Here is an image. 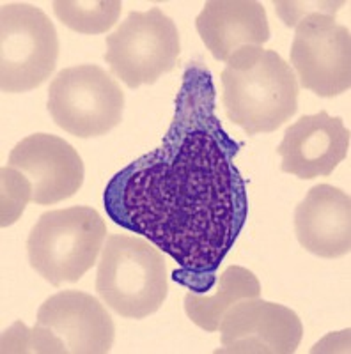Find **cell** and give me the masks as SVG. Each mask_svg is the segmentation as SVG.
<instances>
[{
    "label": "cell",
    "mask_w": 351,
    "mask_h": 354,
    "mask_svg": "<svg viewBox=\"0 0 351 354\" xmlns=\"http://www.w3.org/2000/svg\"><path fill=\"white\" fill-rule=\"evenodd\" d=\"M238 144L215 115L211 75L186 69L176 115L162 145L117 172L103 202L116 225L142 234L179 264L174 282L206 292L245 225Z\"/></svg>",
    "instance_id": "cell-1"
},
{
    "label": "cell",
    "mask_w": 351,
    "mask_h": 354,
    "mask_svg": "<svg viewBox=\"0 0 351 354\" xmlns=\"http://www.w3.org/2000/svg\"><path fill=\"white\" fill-rule=\"evenodd\" d=\"M220 80L227 119L246 135L275 131L298 110L296 75L275 50L234 53Z\"/></svg>",
    "instance_id": "cell-2"
},
{
    "label": "cell",
    "mask_w": 351,
    "mask_h": 354,
    "mask_svg": "<svg viewBox=\"0 0 351 354\" xmlns=\"http://www.w3.org/2000/svg\"><path fill=\"white\" fill-rule=\"evenodd\" d=\"M114 338L112 317L94 296L62 290L39 306L34 328L18 321L4 331L2 353L103 354Z\"/></svg>",
    "instance_id": "cell-3"
},
{
    "label": "cell",
    "mask_w": 351,
    "mask_h": 354,
    "mask_svg": "<svg viewBox=\"0 0 351 354\" xmlns=\"http://www.w3.org/2000/svg\"><path fill=\"white\" fill-rule=\"evenodd\" d=\"M96 292L126 319H144L163 305L169 292L162 252L150 239L109 236L96 273Z\"/></svg>",
    "instance_id": "cell-4"
},
{
    "label": "cell",
    "mask_w": 351,
    "mask_h": 354,
    "mask_svg": "<svg viewBox=\"0 0 351 354\" xmlns=\"http://www.w3.org/2000/svg\"><path fill=\"white\" fill-rule=\"evenodd\" d=\"M105 234V221L89 205L48 211L28 234V262L52 286L78 282L96 264Z\"/></svg>",
    "instance_id": "cell-5"
},
{
    "label": "cell",
    "mask_w": 351,
    "mask_h": 354,
    "mask_svg": "<svg viewBox=\"0 0 351 354\" xmlns=\"http://www.w3.org/2000/svg\"><path fill=\"white\" fill-rule=\"evenodd\" d=\"M59 59V36L52 20L27 2L0 8V88L27 93L48 80Z\"/></svg>",
    "instance_id": "cell-6"
},
{
    "label": "cell",
    "mask_w": 351,
    "mask_h": 354,
    "mask_svg": "<svg viewBox=\"0 0 351 354\" xmlns=\"http://www.w3.org/2000/svg\"><path fill=\"white\" fill-rule=\"evenodd\" d=\"M181 43L172 18L160 8L132 11L107 36L105 61L129 88L151 85L178 64Z\"/></svg>",
    "instance_id": "cell-7"
},
{
    "label": "cell",
    "mask_w": 351,
    "mask_h": 354,
    "mask_svg": "<svg viewBox=\"0 0 351 354\" xmlns=\"http://www.w3.org/2000/svg\"><path fill=\"white\" fill-rule=\"evenodd\" d=\"M46 106L59 128L78 138H94L123 121L125 94L100 66L80 64L57 73Z\"/></svg>",
    "instance_id": "cell-8"
},
{
    "label": "cell",
    "mask_w": 351,
    "mask_h": 354,
    "mask_svg": "<svg viewBox=\"0 0 351 354\" xmlns=\"http://www.w3.org/2000/svg\"><path fill=\"white\" fill-rule=\"evenodd\" d=\"M291 64L303 88L334 97L351 87L350 28L330 15H309L295 27Z\"/></svg>",
    "instance_id": "cell-9"
},
{
    "label": "cell",
    "mask_w": 351,
    "mask_h": 354,
    "mask_svg": "<svg viewBox=\"0 0 351 354\" xmlns=\"http://www.w3.org/2000/svg\"><path fill=\"white\" fill-rule=\"evenodd\" d=\"M222 349L234 354H291L302 342L298 315L279 303L246 298L231 306L220 322Z\"/></svg>",
    "instance_id": "cell-10"
},
{
    "label": "cell",
    "mask_w": 351,
    "mask_h": 354,
    "mask_svg": "<svg viewBox=\"0 0 351 354\" xmlns=\"http://www.w3.org/2000/svg\"><path fill=\"white\" fill-rule=\"evenodd\" d=\"M8 167L30 186L34 204L50 205L73 197L84 185V161L71 144L48 133H34L18 142Z\"/></svg>",
    "instance_id": "cell-11"
},
{
    "label": "cell",
    "mask_w": 351,
    "mask_h": 354,
    "mask_svg": "<svg viewBox=\"0 0 351 354\" xmlns=\"http://www.w3.org/2000/svg\"><path fill=\"white\" fill-rule=\"evenodd\" d=\"M350 129L341 117H330L325 110L300 117L277 147L282 158L280 170L300 179L330 176L350 153Z\"/></svg>",
    "instance_id": "cell-12"
},
{
    "label": "cell",
    "mask_w": 351,
    "mask_h": 354,
    "mask_svg": "<svg viewBox=\"0 0 351 354\" xmlns=\"http://www.w3.org/2000/svg\"><path fill=\"white\" fill-rule=\"evenodd\" d=\"M300 245L321 259H337L351 250V201L341 188L318 185L295 209Z\"/></svg>",
    "instance_id": "cell-13"
},
{
    "label": "cell",
    "mask_w": 351,
    "mask_h": 354,
    "mask_svg": "<svg viewBox=\"0 0 351 354\" xmlns=\"http://www.w3.org/2000/svg\"><path fill=\"white\" fill-rule=\"evenodd\" d=\"M195 28L211 55L220 62L270 41L267 11L255 0H210L199 12Z\"/></svg>",
    "instance_id": "cell-14"
},
{
    "label": "cell",
    "mask_w": 351,
    "mask_h": 354,
    "mask_svg": "<svg viewBox=\"0 0 351 354\" xmlns=\"http://www.w3.org/2000/svg\"><path fill=\"white\" fill-rule=\"evenodd\" d=\"M261 283L252 271L242 266H231L220 274L213 294L190 290L185 296V312L195 326L208 333L218 330L227 310L246 298H259Z\"/></svg>",
    "instance_id": "cell-15"
},
{
    "label": "cell",
    "mask_w": 351,
    "mask_h": 354,
    "mask_svg": "<svg viewBox=\"0 0 351 354\" xmlns=\"http://www.w3.org/2000/svg\"><path fill=\"white\" fill-rule=\"evenodd\" d=\"M119 0H55L53 11L62 25L80 34H103L121 15Z\"/></svg>",
    "instance_id": "cell-16"
},
{
    "label": "cell",
    "mask_w": 351,
    "mask_h": 354,
    "mask_svg": "<svg viewBox=\"0 0 351 354\" xmlns=\"http://www.w3.org/2000/svg\"><path fill=\"white\" fill-rule=\"evenodd\" d=\"M2 214H0V225H12L24 213L25 205L33 202L30 186L27 179L11 167L2 169Z\"/></svg>",
    "instance_id": "cell-17"
},
{
    "label": "cell",
    "mask_w": 351,
    "mask_h": 354,
    "mask_svg": "<svg viewBox=\"0 0 351 354\" xmlns=\"http://www.w3.org/2000/svg\"><path fill=\"white\" fill-rule=\"evenodd\" d=\"M346 2H330V0H286V2H273L275 9H277V15H279L280 20L284 21V25L287 27H296L303 18H307L309 15H330L335 17L337 11H339Z\"/></svg>",
    "instance_id": "cell-18"
}]
</instances>
